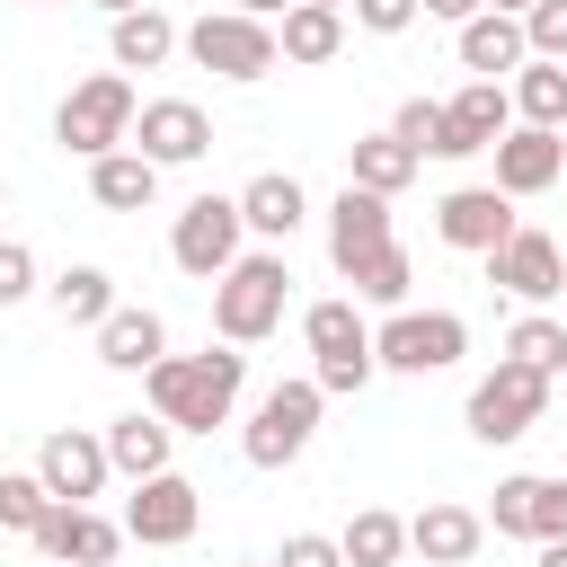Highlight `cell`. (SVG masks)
I'll return each instance as SVG.
<instances>
[{"instance_id": "d6a6232c", "label": "cell", "mask_w": 567, "mask_h": 567, "mask_svg": "<svg viewBox=\"0 0 567 567\" xmlns=\"http://www.w3.org/2000/svg\"><path fill=\"white\" fill-rule=\"evenodd\" d=\"M505 354L558 381V372H567V319H558V310H523V319L505 328Z\"/></svg>"}, {"instance_id": "d6986e66", "label": "cell", "mask_w": 567, "mask_h": 567, "mask_svg": "<svg viewBox=\"0 0 567 567\" xmlns=\"http://www.w3.org/2000/svg\"><path fill=\"white\" fill-rule=\"evenodd\" d=\"M408 549H416L425 567H470V558L487 549V514H470V505L434 496V505H416V514H408Z\"/></svg>"}, {"instance_id": "44dd1931", "label": "cell", "mask_w": 567, "mask_h": 567, "mask_svg": "<svg viewBox=\"0 0 567 567\" xmlns=\"http://www.w3.org/2000/svg\"><path fill=\"white\" fill-rule=\"evenodd\" d=\"M89 337H97V363H106V372H151V363L168 354V319L142 310V301H115Z\"/></svg>"}, {"instance_id": "484cf974", "label": "cell", "mask_w": 567, "mask_h": 567, "mask_svg": "<svg viewBox=\"0 0 567 567\" xmlns=\"http://www.w3.org/2000/svg\"><path fill=\"white\" fill-rule=\"evenodd\" d=\"M275 44H284V62H301V71H319V62H337V53H346V9H319V0H292V9L275 18Z\"/></svg>"}, {"instance_id": "c3c4849f", "label": "cell", "mask_w": 567, "mask_h": 567, "mask_svg": "<svg viewBox=\"0 0 567 567\" xmlns=\"http://www.w3.org/2000/svg\"><path fill=\"white\" fill-rule=\"evenodd\" d=\"M558 319H567V292H558Z\"/></svg>"}, {"instance_id": "9c48e42d", "label": "cell", "mask_w": 567, "mask_h": 567, "mask_svg": "<svg viewBox=\"0 0 567 567\" xmlns=\"http://www.w3.org/2000/svg\"><path fill=\"white\" fill-rule=\"evenodd\" d=\"M168 257H177V275L221 284V275L248 257V213H239V195H195V204L168 221Z\"/></svg>"}, {"instance_id": "836d02e7", "label": "cell", "mask_w": 567, "mask_h": 567, "mask_svg": "<svg viewBox=\"0 0 567 567\" xmlns=\"http://www.w3.org/2000/svg\"><path fill=\"white\" fill-rule=\"evenodd\" d=\"M44 505H53V487H44L35 470H0V532H27V540H35Z\"/></svg>"}, {"instance_id": "7dc6e473", "label": "cell", "mask_w": 567, "mask_h": 567, "mask_svg": "<svg viewBox=\"0 0 567 567\" xmlns=\"http://www.w3.org/2000/svg\"><path fill=\"white\" fill-rule=\"evenodd\" d=\"M319 9H346V0H319Z\"/></svg>"}, {"instance_id": "f6af8a7d", "label": "cell", "mask_w": 567, "mask_h": 567, "mask_svg": "<svg viewBox=\"0 0 567 567\" xmlns=\"http://www.w3.org/2000/svg\"><path fill=\"white\" fill-rule=\"evenodd\" d=\"M0 204H9V177H0Z\"/></svg>"}, {"instance_id": "6da1fadb", "label": "cell", "mask_w": 567, "mask_h": 567, "mask_svg": "<svg viewBox=\"0 0 567 567\" xmlns=\"http://www.w3.org/2000/svg\"><path fill=\"white\" fill-rule=\"evenodd\" d=\"M328 266L354 284V301H372V310H408L416 257H408L399 230H390V195H372V186H337V204H328Z\"/></svg>"}, {"instance_id": "cb8c5ba5", "label": "cell", "mask_w": 567, "mask_h": 567, "mask_svg": "<svg viewBox=\"0 0 567 567\" xmlns=\"http://www.w3.org/2000/svg\"><path fill=\"white\" fill-rule=\"evenodd\" d=\"M443 106H452V133H461V151H470V159H478V151H496V142L514 133V89H505V80H461Z\"/></svg>"}, {"instance_id": "9a60e30c", "label": "cell", "mask_w": 567, "mask_h": 567, "mask_svg": "<svg viewBox=\"0 0 567 567\" xmlns=\"http://www.w3.org/2000/svg\"><path fill=\"white\" fill-rule=\"evenodd\" d=\"M434 230H443V248L487 257V248H505L523 221H514V195H505V186H452V195L434 204Z\"/></svg>"}, {"instance_id": "4dcf8cb0", "label": "cell", "mask_w": 567, "mask_h": 567, "mask_svg": "<svg viewBox=\"0 0 567 567\" xmlns=\"http://www.w3.org/2000/svg\"><path fill=\"white\" fill-rule=\"evenodd\" d=\"M390 133H399L416 159H470L461 133H452V106H443V97H408V106L390 115Z\"/></svg>"}, {"instance_id": "ba28073f", "label": "cell", "mask_w": 567, "mask_h": 567, "mask_svg": "<svg viewBox=\"0 0 567 567\" xmlns=\"http://www.w3.org/2000/svg\"><path fill=\"white\" fill-rule=\"evenodd\" d=\"M186 62L213 71V80H266V71H284V44H275V18L204 9V18L186 27Z\"/></svg>"}, {"instance_id": "ab89813d", "label": "cell", "mask_w": 567, "mask_h": 567, "mask_svg": "<svg viewBox=\"0 0 567 567\" xmlns=\"http://www.w3.org/2000/svg\"><path fill=\"white\" fill-rule=\"evenodd\" d=\"M230 9H248V18H284L292 0H230Z\"/></svg>"}, {"instance_id": "277c9868", "label": "cell", "mask_w": 567, "mask_h": 567, "mask_svg": "<svg viewBox=\"0 0 567 567\" xmlns=\"http://www.w3.org/2000/svg\"><path fill=\"white\" fill-rule=\"evenodd\" d=\"M133 115H142L133 80H124V71H89V80L53 106V151H71V159H106V151L133 142Z\"/></svg>"}, {"instance_id": "60d3db41", "label": "cell", "mask_w": 567, "mask_h": 567, "mask_svg": "<svg viewBox=\"0 0 567 567\" xmlns=\"http://www.w3.org/2000/svg\"><path fill=\"white\" fill-rule=\"evenodd\" d=\"M540 567H567V540H540Z\"/></svg>"}, {"instance_id": "7bdbcfd3", "label": "cell", "mask_w": 567, "mask_h": 567, "mask_svg": "<svg viewBox=\"0 0 567 567\" xmlns=\"http://www.w3.org/2000/svg\"><path fill=\"white\" fill-rule=\"evenodd\" d=\"M487 9H505V18H523V9H532V0H487Z\"/></svg>"}, {"instance_id": "83f0119b", "label": "cell", "mask_w": 567, "mask_h": 567, "mask_svg": "<svg viewBox=\"0 0 567 567\" xmlns=\"http://www.w3.org/2000/svg\"><path fill=\"white\" fill-rule=\"evenodd\" d=\"M416 168H425V159H416V151H408V142L390 133V124H381V133H354V142H346V186H372V195H399V186H408Z\"/></svg>"}, {"instance_id": "e0dca14e", "label": "cell", "mask_w": 567, "mask_h": 567, "mask_svg": "<svg viewBox=\"0 0 567 567\" xmlns=\"http://www.w3.org/2000/svg\"><path fill=\"white\" fill-rule=\"evenodd\" d=\"M35 549L53 558V567H106L115 549H124V523H106L97 505H44V523H35Z\"/></svg>"}, {"instance_id": "8992f818", "label": "cell", "mask_w": 567, "mask_h": 567, "mask_svg": "<svg viewBox=\"0 0 567 567\" xmlns=\"http://www.w3.org/2000/svg\"><path fill=\"white\" fill-rule=\"evenodd\" d=\"M549 399H558V381H549V372H532V363L496 354V372H478V381H470L461 425H470L478 443H523V434L549 416Z\"/></svg>"}, {"instance_id": "d590c367", "label": "cell", "mask_w": 567, "mask_h": 567, "mask_svg": "<svg viewBox=\"0 0 567 567\" xmlns=\"http://www.w3.org/2000/svg\"><path fill=\"white\" fill-rule=\"evenodd\" d=\"M346 18H354L363 35H408V27L425 18V0H346Z\"/></svg>"}, {"instance_id": "30bf717a", "label": "cell", "mask_w": 567, "mask_h": 567, "mask_svg": "<svg viewBox=\"0 0 567 567\" xmlns=\"http://www.w3.org/2000/svg\"><path fill=\"white\" fill-rule=\"evenodd\" d=\"M372 354H381V372H408V381L452 372V363L470 354V319H461V310H390V319L372 328Z\"/></svg>"}, {"instance_id": "8d00e7d4", "label": "cell", "mask_w": 567, "mask_h": 567, "mask_svg": "<svg viewBox=\"0 0 567 567\" xmlns=\"http://www.w3.org/2000/svg\"><path fill=\"white\" fill-rule=\"evenodd\" d=\"M35 292V248L27 239H0V310H18Z\"/></svg>"}, {"instance_id": "7a4b0ae2", "label": "cell", "mask_w": 567, "mask_h": 567, "mask_svg": "<svg viewBox=\"0 0 567 567\" xmlns=\"http://www.w3.org/2000/svg\"><path fill=\"white\" fill-rule=\"evenodd\" d=\"M239 390H248V346H204V354H159L142 372V399L177 425V434H213L239 416Z\"/></svg>"}, {"instance_id": "5b68a950", "label": "cell", "mask_w": 567, "mask_h": 567, "mask_svg": "<svg viewBox=\"0 0 567 567\" xmlns=\"http://www.w3.org/2000/svg\"><path fill=\"white\" fill-rule=\"evenodd\" d=\"M301 346H310V381H319L328 399H354V390L381 372L363 301H310V310H301Z\"/></svg>"}, {"instance_id": "1f68e13d", "label": "cell", "mask_w": 567, "mask_h": 567, "mask_svg": "<svg viewBox=\"0 0 567 567\" xmlns=\"http://www.w3.org/2000/svg\"><path fill=\"white\" fill-rule=\"evenodd\" d=\"M44 292H53L62 328H97V319L115 310V275H106V266H62V275H53Z\"/></svg>"}, {"instance_id": "4fadbf2b", "label": "cell", "mask_w": 567, "mask_h": 567, "mask_svg": "<svg viewBox=\"0 0 567 567\" xmlns=\"http://www.w3.org/2000/svg\"><path fill=\"white\" fill-rule=\"evenodd\" d=\"M478 266H487V284H496L505 301H523V310H549V301L567 292V257H558L549 230H514V239L487 248Z\"/></svg>"}, {"instance_id": "ffe728a7", "label": "cell", "mask_w": 567, "mask_h": 567, "mask_svg": "<svg viewBox=\"0 0 567 567\" xmlns=\"http://www.w3.org/2000/svg\"><path fill=\"white\" fill-rule=\"evenodd\" d=\"M106 53H115V71H168L186 53V27L159 0L151 9H124V18H106Z\"/></svg>"}, {"instance_id": "5bb4252c", "label": "cell", "mask_w": 567, "mask_h": 567, "mask_svg": "<svg viewBox=\"0 0 567 567\" xmlns=\"http://www.w3.org/2000/svg\"><path fill=\"white\" fill-rule=\"evenodd\" d=\"M35 478H44L62 505H97L106 478H115V452H106V434H89V425H53V434L35 443Z\"/></svg>"}, {"instance_id": "ac0fdd59", "label": "cell", "mask_w": 567, "mask_h": 567, "mask_svg": "<svg viewBox=\"0 0 567 567\" xmlns=\"http://www.w3.org/2000/svg\"><path fill=\"white\" fill-rule=\"evenodd\" d=\"M558 177H567V142H558L549 124H514V133L496 142V177H487V186H505L514 204H523V195H549Z\"/></svg>"}, {"instance_id": "f546056e", "label": "cell", "mask_w": 567, "mask_h": 567, "mask_svg": "<svg viewBox=\"0 0 567 567\" xmlns=\"http://www.w3.org/2000/svg\"><path fill=\"white\" fill-rule=\"evenodd\" d=\"M505 89H514V124H549V133L567 124V62H540V53H532Z\"/></svg>"}, {"instance_id": "4316f807", "label": "cell", "mask_w": 567, "mask_h": 567, "mask_svg": "<svg viewBox=\"0 0 567 567\" xmlns=\"http://www.w3.org/2000/svg\"><path fill=\"white\" fill-rule=\"evenodd\" d=\"M106 452H115V478H151V470H168L177 425H168L159 408H133V416H115V425H106Z\"/></svg>"}, {"instance_id": "74e56055", "label": "cell", "mask_w": 567, "mask_h": 567, "mask_svg": "<svg viewBox=\"0 0 567 567\" xmlns=\"http://www.w3.org/2000/svg\"><path fill=\"white\" fill-rule=\"evenodd\" d=\"M275 567H346V549H337V532H284Z\"/></svg>"}, {"instance_id": "b9f144b4", "label": "cell", "mask_w": 567, "mask_h": 567, "mask_svg": "<svg viewBox=\"0 0 567 567\" xmlns=\"http://www.w3.org/2000/svg\"><path fill=\"white\" fill-rule=\"evenodd\" d=\"M97 9H106V18H124V9H151V0H97Z\"/></svg>"}, {"instance_id": "2e32d148", "label": "cell", "mask_w": 567, "mask_h": 567, "mask_svg": "<svg viewBox=\"0 0 567 567\" xmlns=\"http://www.w3.org/2000/svg\"><path fill=\"white\" fill-rule=\"evenodd\" d=\"M133 151L159 159V168H186V159L213 151V115H204L195 97H142V115H133Z\"/></svg>"}, {"instance_id": "603a6c76", "label": "cell", "mask_w": 567, "mask_h": 567, "mask_svg": "<svg viewBox=\"0 0 567 567\" xmlns=\"http://www.w3.org/2000/svg\"><path fill=\"white\" fill-rule=\"evenodd\" d=\"M532 62V44H523V18H505V9H478V18H461V71L470 80H514Z\"/></svg>"}, {"instance_id": "f1b7e54d", "label": "cell", "mask_w": 567, "mask_h": 567, "mask_svg": "<svg viewBox=\"0 0 567 567\" xmlns=\"http://www.w3.org/2000/svg\"><path fill=\"white\" fill-rule=\"evenodd\" d=\"M337 549H346V567H399V558H408V514L363 505V514L337 532Z\"/></svg>"}, {"instance_id": "f35d334b", "label": "cell", "mask_w": 567, "mask_h": 567, "mask_svg": "<svg viewBox=\"0 0 567 567\" xmlns=\"http://www.w3.org/2000/svg\"><path fill=\"white\" fill-rule=\"evenodd\" d=\"M478 9H487V0H425V18H452V27H461V18H478Z\"/></svg>"}, {"instance_id": "7c38bea8", "label": "cell", "mask_w": 567, "mask_h": 567, "mask_svg": "<svg viewBox=\"0 0 567 567\" xmlns=\"http://www.w3.org/2000/svg\"><path fill=\"white\" fill-rule=\"evenodd\" d=\"M487 532L496 540H567V478H540V470H514V478H496V496H487Z\"/></svg>"}, {"instance_id": "7402d4cb", "label": "cell", "mask_w": 567, "mask_h": 567, "mask_svg": "<svg viewBox=\"0 0 567 567\" xmlns=\"http://www.w3.org/2000/svg\"><path fill=\"white\" fill-rule=\"evenodd\" d=\"M239 213H248V239L284 248V239L310 221V195H301V177H292V168H257V177L239 186Z\"/></svg>"}, {"instance_id": "ee69618b", "label": "cell", "mask_w": 567, "mask_h": 567, "mask_svg": "<svg viewBox=\"0 0 567 567\" xmlns=\"http://www.w3.org/2000/svg\"><path fill=\"white\" fill-rule=\"evenodd\" d=\"M27 9H62V0H27Z\"/></svg>"}, {"instance_id": "52a82bcc", "label": "cell", "mask_w": 567, "mask_h": 567, "mask_svg": "<svg viewBox=\"0 0 567 567\" xmlns=\"http://www.w3.org/2000/svg\"><path fill=\"white\" fill-rule=\"evenodd\" d=\"M319 408H328V390L301 372V381H275L257 408H248V425H239V452H248V470H292L301 452H310V434H319Z\"/></svg>"}, {"instance_id": "e575fe53", "label": "cell", "mask_w": 567, "mask_h": 567, "mask_svg": "<svg viewBox=\"0 0 567 567\" xmlns=\"http://www.w3.org/2000/svg\"><path fill=\"white\" fill-rule=\"evenodd\" d=\"M523 44H532L540 62H567V0H532V9H523Z\"/></svg>"}, {"instance_id": "3957f363", "label": "cell", "mask_w": 567, "mask_h": 567, "mask_svg": "<svg viewBox=\"0 0 567 567\" xmlns=\"http://www.w3.org/2000/svg\"><path fill=\"white\" fill-rule=\"evenodd\" d=\"M284 310H292V266H284V248H248V257L213 284V337H221V346H266V337L284 328Z\"/></svg>"}, {"instance_id": "d4e9b609", "label": "cell", "mask_w": 567, "mask_h": 567, "mask_svg": "<svg viewBox=\"0 0 567 567\" xmlns=\"http://www.w3.org/2000/svg\"><path fill=\"white\" fill-rule=\"evenodd\" d=\"M89 195H97V213H151V204H159V159H142V151L124 142V151L89 159Z\"/></svg>"}, {"instance_id": "bcb514c9", "label": "cell", "mask_w": 567, "mask_h": 567, "mask_svg": "<svg viewBox=\"0 0 567 567\" xmlns=\"http://www.w3.org/2000/svg\"><path fill=\"white\" fill-rule=\"evenodd\" d=\"M558 399H567V372H558Z\"/></svg>"}, {"instance_id": "8fae6325", "label": "cell", "mask_w": 567, "mask_h": 567, "mask_svg": "<svg viewBox=\"0 0 567 567\" xmlns=\"http://www.w3.org/2000/svg\"><path fill=\"white\" fill-rule=\"evenodd\" d=\"M115 523H124V540H142V549H186L195 523H204V487L177 478V470H151V478H133V496H124Z\"/></svg>"}]
</instances>
